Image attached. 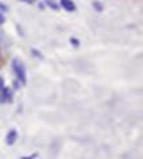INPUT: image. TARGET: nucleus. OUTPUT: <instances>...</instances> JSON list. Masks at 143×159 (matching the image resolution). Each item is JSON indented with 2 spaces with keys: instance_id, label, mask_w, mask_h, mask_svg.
I'll return each instance as SVG.
<instances>
[{
  "instance_id": "nucleus-11",
  "label": "nucleus",
  "mask_w": 143,
  "mask_h": 159,
  "mask_svg": "<svg viewBox=\"0 0 143 159\" xmlns=\"http://www.w3.org/2000/svg\"><path fill=\"white\" fill-rule=\"evenodd\" d=\"M4 21H6V17H4V15L0 12V25H2V24H4Z\"/></svg>"
},
{
  "instance_id": "nucleus-1",
  "label": "nucleus",
  "mask_w": 143,
  "mask_h": 159,
  "mask_svg": "<svg viewBox=\"0 0 143 159\" xmlns=\"http://www.w3.org/2000/svg\"><path fill=\"white\" fill-rule=\"evenodd\" d=\"M12 69H13V72H15V74H16L19 81H20L21 84H25V81H27V70H25V66H24L21 60L13 58L12 60Z\"/></svg>"
},
{
  "instance_id": "nucleus-9",
  "label": "nucleus",
  "mask_w": 143,
  "mask_h": 159,
  "mask_svg": "<svg viewBox=\"0 0 143 159\" xmlns=\"http://www.w3.org/2000/svg\"><path fill=\"white\" fill-rule=\"evenodd\" d=\"M8 9V7L6 6V4H3V3H0V12H6Z\"/></svg>"
},
{
  "instance_id": "nucleus-10",
  "label": "nucleus",
  "mask_w": 143,
  "mask_h": 159,
  "mask_svg": "<svg viewBox=\"0 0 143 159\" xmlns=\"http://www.w3.org/2000/svg\"><path fill=\"white\" fill-rule=\"evenodd\" d=\"M37 158V154H32V155H28V157H23L20 159H36Z\"/></svg>"
},
{
  "instance_id": "nucleus-13",
  "label": "nucleus",
  "mask_w": 143,
  "mask_h": 159,
  "mask_svg": "<svg viewBox=\"0 0 143 159\" xmlns=\"http://www.w3.org/2000/svg\"><path fill=\"white\" fill-rule=\"evenodd\" d=\"M21 2H25V3H33V0H21Z\"/></svg>"
},
{
  "instance_id": "nucleus-5",
  "label": "nucleus",
  "mask_w": 143,
  "mask_h": 159,
  "mask_svg": "<svg viewBox=\"0 0 143 159\" xmlns=\"http://www.w3.org/2000/svg\"><path fill=\"white\" fill-rule=\"evenodd\" d=\"M45 2H47V4H48V6L51 7V8H53V9H57V8H58L57 4L53 3V0H45Z\"/></svg>"
},
{
  "instance_id": "nucleus-8",
  "label": "nucleus",
  "mask_w": 143,
  "mask_h": 159,
  "mask_svg": "<svg viewBox=\"0 0 143 159\" xmlns=\"http://www.w3.org/2000/svg\"><path fill=\"white\" fill-rule=\"evenodd\" d=\"M70 43H72V45H74V47L80 45V41H78L77 39H70Z\"/></svg>"
},
{
  "instance_id": "nucleus-12",
  "label": "nucleus",
  "mask_w": 143,
  "mask_h": 159,
  "mask_svg": "<svg viewBox=\"0 0 143 159\" xmlns=\"http://www.w3.org/2000/svg\"><path fill=\"white\" fill-rule=\"evenodd\" d=\"M3 88H4V85H3V78H0V90H3Z\"/></svg>"
},
{
  "instance_id": "nucleus-6",
  "label": "nucleus",
  "mask_w": 143,
  "mask_h": 159,
  "mask_svg": "<svg viewBox=\"0 0 143 159\" xmlns=\"http://www.w3.org/2000/svg\"><path fill=\"white\" fill-rule=\"evenodd\" d=\"M93 7H94L98 12H101V11H102V6H101V4L98 3V2H94V3H93Z\"/></svg>"
},
{
  "instance_id": "nucleus-2",
  "label": "nucleus",
  "mask_w": 143,
  "mask_h": 159,
  "mask_svg": "<svg viewBox=\"0 0 143 159\" xmlns=\"http://www.w3.org/2000/svg\"><path fill=\"white\" fill-rule=\"evenodd\" d=\"M61 7L68 12H74L76 11V4L72 2V0H60Z\"/></svg>"
},
{
  "instance_id": "nucleus-4",
  "label": "nucleus",
  "mask_w": 143,
  "mask_h": 159,
  "mask_svg": "<svg viewBox=\"0 0 143 159\" xmlns=\"http://www.w3.org/2000/svg\"><path fill=\"white\" fill-rule=\"evenodd\" d=\"M16 139H17V131L15 130V129H12V130H9V133L7 134V145H13L15 142H16Z\"/></svg>"
},
{
  "instance_id": "nucleus-7",
  "label": "nucleus",
  "mask_w": 143,
  "mask_h": 159,
  "mask_svg": "<svg viewBox=\"0 0 143 159\" xmlns=\"http://www.w3.org/2000/svg\"><path fill=\"white\" fill-rule=\"evenodd\" d=\"M32 53H34V56H36L37 58H44V57H42V54H41L40 52H38L37 49H32Z\"/></svg>"
},
{
  "instance_id": "nucleus-3",
  "label": "nucleus",
  "mask_w": 143,
  "mask_h": 159,
  "mask_svg": "<svg viewBox=\"0 0 143 159\" xmlns=\"http://www.w3.org/2000/svg\"><path fill=\"white\" fill-rule=\"evenodd\" d=\"M11 101H12V92L8 88H3L0 102H11Z\"/></svg>"
}]
</instances>
